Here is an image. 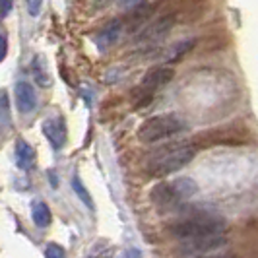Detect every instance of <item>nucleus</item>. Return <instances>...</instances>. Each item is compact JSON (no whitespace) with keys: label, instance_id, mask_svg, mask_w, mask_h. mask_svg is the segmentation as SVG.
Returning <instances> with one entry per match:
<instances>
[{"label":"nucleus","instance_id":"1","mask_svg":"<svg viewBox=\"0 0 258 258\" xmlns=\"http://www.w3.org/2000/svg\"><path fill=\"white\" fill-rule=\"evenodd\" d=\"M196 152H198V146L194 142L167 144L152 154L148 161V173L152 177H167L184 165H188L194 159Z\"/></svg>","mask_w":258,"mask_h":258},{"label":"nucleus","instance_id":"2","mask_svg":"<svg viewBox=\"0 0 258 258\" xmlns=\"http://www.w3.org/2000/svg\"><path fill=\"white\" fill-rule=\"evenodd\" d=\"M225 229H227V221L214 214H194L190 218H184L169 225L171 237L181 241L206 237V235H220Z\"/></svg>","mask_w":258,"mask_h":258},{"label":"nucleus","instance_id":"3","mask_svg":"<svg viewBox=\"0 0 258 258\" xmlns=\"http://www.w3.org/2000/svg\"><path fill=\"white\" fill-rule=\"evenodd\" d=\"M186 130V122L177 115H157L152 116L138 128V140L144 144H154L177 136Z\"/></svg>","mask_w":258,"mask_h":258},{"label":"nucleus","instance_id":"4","mask_svg":"<svg viewBox=\"0 0 258 258\" xmlns=\"http://www.w3.org/2000/svg\"><path fill=\"white\" fill-rule=\"evenodd\" d=\"M223 245H227V237L220 233V235H206V237H196V239H188L182 241L179 246V254L182 256H200L212 250H218Z\"/></svg>","mask_w":258,"mask_h":258},{"label":"nucleus","instance_id":"5","mask_svg":"<svg viewBox=\"0 0 258 258\" xmlns=\"http://www.w3.org/2000/svg\"><path fill=\"white\" fill-rule=\"evenodd\" d=\"M173 24H175V16H163L159 20H155L154 24H150L142 29V33L138 35V45L157 47L159 41H163L169 35Z\"/></svg>","mask_w":258,"mask_h":258},{"label":"nucleus","instance_id":"6","mask_svg":"<svg viewBox=\"0 0 258 258\" xmlns=\"http://www.w3.org/2000/svg\"><path fill=\"white\" fill-rule=\"evenodd\" d=\"M173 76H175V70H173L171 66H154V68L148 70L146 76L142 78V84H140L138 91H142V93H146V95L150 97L155 90H159V88H163L165 84H169V82L173 80Z\"/></svg>","mask_w":258,"mask_h":258},{"label":"nucleus","instance_id":"7","mask_svg":"<svg viewBox=\"0 0 258 258\" xmlns=\"http://www.w3.org/2000/svg\"><path fill=\"white\" fill-rule=\"evenodd\" d=\"M43 134H45V138L49 140V144H51L54 150H60L66 144V138H68L64 118L60 115L45 118V122H43Z\"/></svg>","mask_w":258,"mask_h":258},{"label":"nucleus","instance_id":"8","mask_svg":"<svg viewBox=\"0 0 258 258\" xmlns=\"http://www.w3.org/2000/svg\"><path fill=\"white\" fill-rule=\"evenodd\" d=\"M16 105L22 115H29L37 107V95L35 88L29 82H18L16 84Z\"/></svg>","mask_w":258,"mask_h":258},{"label":"nucleus","instance_id":"9","mask_svg":"<svg viewBox=\"0 0 258 258\" xmlns=\"http://www.w3.org/2000/svg\"><path fill=\"white\" fill-rule=\"evenodd\" d=\"M150 198H152V202H154L155 206H161V208H169L173 206V204H177V202H181L179 196L173 190V184L171 182H159V184H155L154 188H152V192H150Z\"/></svg>","mask_w":258,"mask_h":258},{"label":"nucleus","instance_id":"10","mask_svg":"<svg viewBox=\"0 0 258 258\" xmlns=\"http://www.w3.org/2000/svg\"><path fill=\"white\" fill-rule=\"evenodd\" d=\"M124 29V24H122V20H115V22H109L107 26L97 33V37H95V43H97V47H99V51H105L107 47H111L113 43H115L118 35H120V31Z\"/></svg>","mask_w":258,"mask_h":258},{"label":"nucleus","instance_id":"11","mask_svg":"<svg viewBox=\"0 0 258 258\" xmlns=\"http://www.w3.org/2000/svg\"><path fill=\"white\" fill-rule=\"evenodd\" d=\"M150 14H152V6H148V4H142V6L134 8V10H132V12L122 20L124 29H128V31H138V29H144L146 22H148V18H150Z\"/></svg>","mask_w":258,"mask_h":258},{"label":"nucleus","instance_id":"12","mask_svg":"<svg viewBox=\"0 0 258 258\" xmlns=\"http://www.w3.org/2000/svg\"><path fill=\"white\" fill-rule=\"evenodd\" d=\"M194 45H196V41H194V39L181 41V43H175V45H171V47H167V49L159 51L157 56H159L161 60H165V62H177V60H181L182 56H184L188 51H192Z\"/></svg>","mask_w":258,"mask_h":258},{"label":"nucleus","instance_id":"13","mask_svg":"<svg viewBox=\"0 0 258 258\" xmlns=\"http://www.w3.org/2000/svg\"><path fill=\"white\" fill-rule=\"evenodd\" d=\"M35 157H37L35 150L24 138H20L16 142V161H18V167L24 169V171H29V169L33 167V163H35Z\"/></svg>","mask_w":258,"mask_h":258},{"label":"nucleus","instance_id":"14","mask_svg":"<svg viewBox=\"0 0 258 258\" xmlns=\"http://www.w3.org/2000/svg\"><path fill=\"white\" fill-rule=\"evenodd\" d=\"M171 184H173L175 194L179 196V200L190 198V196H194V194L198 192V184H196V181L190 179V177H179V179L171 181Z\"/></svg>","mask_w":258,"mask_h":258},{"label":"nucleus","instance_id":"15","mask_svg":"<svg viewBox=\"0 0 258 258\" xmlns=\"http://www.w3.org/2000/svg\"><path fill=\"white\" fill-rule=\"evenodd\" d=\"M31 218H33V223L37 227H49L52 221L51 210L45 202H33L31 206Z\"/></svg>","mask_w":258,"mask_h":258},{"label":"nucleus","instance_id":"16","mask_svg":"<svg viewBox=\"0 0 258 258\" xmlns=\"http://www.w3.org/2000/svg\"><path fill=\"white\" fill-rule=\"evenodd\" d=\"M31 70H33L35 82H37L41 88H49V86H51V76H49V72H47V66H45L43 56H35V58H33Z\"/></svg>","mask_w":258,"mask_h":258},{"label":"nucleus","instance_id":"17","mask_svg":"<svg viewBox=\"0 0 258 258\" xmlns=\"http://www.w3.org/2000/svg\"><path fill=\"white\" fill-rule=\"evenodd\" d=\"M72 188H74V192H76V196L86 204V206L90 208V210H93V200H91V194L88 192V188L84 186V182L80 181V177H74L72 179Z\"/></svg>","mask_w":258,"mask_h":258},{"label":"nucleus","instance_id":"18","mask_svg":"<svg viewBox=\"0 0 258 258\" xmlns=\"http://www.w3.org/2000/svg\"><path fill=\"white\" fill-rule=\"evenodd\" d=\"M8 126L10 124V101H8V93L0 90V126Z\"/></svg>","mask_w":258,"mask_h":258},{"label":"nucleus","instance_id":"19","mask_svg":"<svg viewBox=\"0 0 258 258\" xmlns=\"http://www.w3.org/2000/svg\"><path fill=\"white\" fill-rule=\"evenodd\" d=\"M45 256L47 258H66V250L56 243H49L45 246Z\"/></svg>","mask_w":258,"mask_h":258},{"label":"nucleus","instance_id":"20","mask_svg":"<svg viewBox=\"0 0 258 258\" xmlns=\"http://www.w3.org/2000/svg\"><path fill=\"white\" fill-rule=\"evenodd\" d=\"M26 6H27V12L31 18L39 16L41 12V6H43V0H26Z\"/></svg>","mask_w":258,"mask_h":258},{"label":"nucleus","instance_id":"21","mask_svg":"<svg viewBox=\"0 0 258 258\" xmlns=\"http://www.w3.org/2000/svg\"><path fill=\"white\" fill-rule=\"evenodd\" d=\"M6 54H8V35L4 29H0V62L6 58Z\"/></svg>","mask_w":258,"mask_h":258},{"label":"nucleus","instance_id":"22","mask_svg":"<svg viewBox=\"0 0 258 258\" xmlns=\"http://www.w3.org/2000/svg\"><path fill=\"white\" fill-rule=\"evenodd\" d=\"M120 6H124V8H138V6H142L144 4V0H116Z\"/></svg>","mask_w":258,"mask_h":258},{"label":"nucleus","instance_id":"23","mask_svg":"<svg viewBox=\"0 0 258 258\" xmlns=\"http://www.w3.org/2000/svg\"><path fill=\"white\" fill-rule=\"evenodd\" d=\"M10 10H12V0H0V16H6Z\"/></svg>","mask_w":258,"mask_h":258},{"label":"nucleus","instance_id":"24","mask_svg":"<svg viewBox=\"0 0 258 258\" xmlns=\"http://www.w3.org/2000/svg\"><path fill=\"white\" fill-rule=\"evenodd\" d=\"M126 258H142V254H140L138 248H130L128 252H126Z\"/></svg>","mask_w":258,"mask_h":258},{"label":"nucleus","instance_id":"25","mask_svg":"<svg viewBox=\"0 0 258 258\" xmlns=\"http://www.w3.org/2000/svg\"><path fill=\"white\" fill-rule=\"evenodd\" d=\"M198 258H239L237 254H231V252H227V254H218V256H198Z\"/></svg>","mask_w":258,"mask_h":258}]
</instances>
